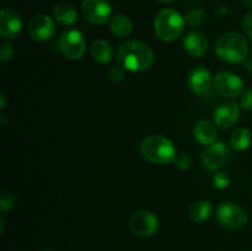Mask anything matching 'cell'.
I'll return each mask as SVG.
<instances>
[{
    "label": "cell",
    "instance_id": "6da1fadb",
    "mask_svg": "<svg viewBox=\"0 0 252 251\" xmlns=\"http://www.w3.org/2000/svg\"><path fill=\"white\" fill-rule=\"evenodd\" d=\"M117 62L126 70H147L154 63V52L144 42L132 39L121 44L117 51Z\"/></svg>",
    "mask_w": 252,
    "mask_h": 251
},
{
    "label": "cell",
    "instance_id": "cb8c5ba5",
    "mask_svg": "<svg viewBox=\"0 0 252 251\" xmlns=\"http://www.w3.org/2000/svg\"><path fill=\"white\" fill-rule=\"evenodd\" d=\"M174 165L180 170H189L192 165V159L186 153H177L174 159Z\"/></svg>",
    "mask_w": 252,
    "mask_h": 251
},
{
    "label": "cell",
    "instance_id": "30bf717a",
    "mask_svg": "<svg viewBox=\"0 0 252 251\" xmlns=\"http://www.w3.org/2000/svg\"><path fill=\"white\" fill-rule=\"evenodd\" d=\"M81 14L93 25H103L110 20L112 6L108 0H84Z\"/></svg>",
    "mask_w": 252,
    "mask_h": 251
},
{
    "label": "cell",
    "instance_id": "5b68a950",
    "mask_svg": "<svg viewBox=\"0 0 252 251\" xmlns=\"http://www.w3.org/2000/svg\"><path fill=\"white\" fill-rule=\"evenodd\" d=\"M216 217L224 229L230 231L240 230L248 224V214L245 209L233 202H223L217 207Z\"/></svg>",
    "mask_w": 252,
    "mask_h": 251
},
{
    "label": "cell",
    "instance_id": "e0dca14e",
    "mask_svg": "<svg viewBox=\"0 0 252 251\" xmlns=\"http://www.w3.org/2000/svg\"><path fill=\"white\" fill-rule=\"evenodd\" d=\"M53 16L58 24L63 26H70L78 20V12L75 7L69 2H58L53 7Z\"/></svg>",
    "mask_w": 252,
    "mask_h": 251
},
{
    "label": "cell",
    "instance_id": "9c48e42d",
    "mask_svg": "<svg viewBox=\"0 0 252 251\" xmlns=\"http://www.w3.org/2000/svg\"><path fill=\"white\" fill-rule=\"evenodd\" d=\"M230 149L223 142H214L213 144L207 145L202 153V164L207 170L216 171L226 165L230 160Z\"/></svg>",
    "mask_w": 252,
    "mask_h": 251
},
{
    "label": "cell",
    "instance_id": "83f0119b",
    "mask_svg": "<svg viewBox=\"0 0 252 251\" xmlns=\"http://www.w3.org/2000/svg\"><path fill=\"white\" fill-rule=\"evenodd\" d=\"M240 106L243 110L252 111V88L248 89V90L241 94Z\"/></svg>",
    "mask_w": 252,
    "mask_h": 251
},
{
    "label": "cell",
    "instance_id": "d6a6232c",
    "mask_svg": "<svg viewBox=\"0 0 252 251\" xmlns=\"http://www.w3.org/2000/svg\"><path fill=\"white\" fill-rule=\"evenodd\" d=\"M160 2H162V4H170V2H174L175 0H159Z\"/></svg>",
    "mask_w": 252,
    "mask_h": 251
},
{
    "label": "cell",
    "instance_id": "ba28073f",
    "mask_svg": "<svg viewBox=\"0 0 252 251\" xmlns=\"http://www.w3.org/2000/svg\"><path fill=\"white\" fill-rule=\"evenodd\" d=\"M213 85L217 93L226 98L238 97L244 90L243 79L231 71H220L217 74L213 79Z\"/></svg>",
    "mask_w": 252,
    "mask_h": 251
},
{
    "label": "cell",
    "instance_id": "8992f818",
    "mask_svg": "<svg viewBox=\"0 0 252 251\" xmlns=\"http://www.w3.org/2000/svg\"><path fill=\"white\" fill-rule=\"evenodd\" d=\"M58 42L61 53L70 61H78L85 53V38L78 30H69L63 32Z\"/></svg>",
    "mask_w": 252,
    "mask_h": 251
},
{
    "label": "cell",
    "instance_id": "277c9868",
    "mask_svg": "<svg viewBox=\"0 0 252 251\" xmlns=\"http://www.w3.org/2000/svg\"><path fill=\"white\" fill-rule=\"evenodd\" d=\"M185 17L172 9H164L155 16V34L164 42H172L181 36L185 29Z\"/></svg>",
    "mask_w": 252,
    "mask_h": 251
},
{
    "label": "cell",
    "instance_id": "44dd1931",
    "mask_svg": "<svg viewBox=\"0 0 252 251\" xmlns=\"http://www.w3.org/2000/svg\"><path fill=\"white\" fill-rule=\"evenodd\" d=\"M213 207L209 201H197L189 207V217L193 221L201 223L211 217Z\"/></svg>",
    "mask_w": 252,
    "mask_h": 251
},
{
    "label": "cell",
    "instance_id": "7c38bea8",
    "mask_svg": "<svg viewBox=\"0 0 252 251\" xmlns=\"http://www.w3.org/2000/svg\"><path fill=\"white\" fill-rule=\"evenodd\" d=\"M240 107L234 101H225L214 110V123L223 129L233 127L239 120Z\"/></svg>",
    "mask_w": 252,
    "mask_h": 251
},
{
    "label": "cell",
    "instance_id": "f1b7e54d",
    "mask_svg": "<svg viewBox=\"0 0 252 251\" xmlns=\"http://www.w3.org/2000/svg\"><path fill=\"white\" fill-rule=\"evenodd\" d=\"M243 30L246 36L252 41V10L245 15L243 20Z\"/></svg>",
    "mask_w": 252,
    "mask_h": 251
},
{
    "label": "cell",
    "instance_id": "1f68e13d",
    "mask_svg": "<svg viewBox=\"0 0 252 251\" xmlns=\"http://www.w3.org/2000/svg\"><path fill=\"white\" fill-rule=\"evenodd\" d=\"M243 4L245 5L246 7H252V0H243Z\"/></svg>",
    "mask_w": 252,
    "mask_h": 251
},
{
    "label": "cell",
    "instance_id": "d6986e66",
    "mask_svg": "<svg viewBox=\"0 0 252 251\" xmlns=\"http://www.w3.org/2000/svg\"><path fill=\"white\" fill-rule=\"evenodd\" d=\"M110 30L118 38H128L132 34L133 24L126 15H116L110 20Z\"/></svg>",
    "mask_w": 252,
    "mask_h": 251
},
{
    "label": "cell",
    "instance_id": "ffe728a7",
    "mask_svg": "<svg viewBox=\"0 0 252 251\" xmlns=\"http://www.w3.org/2000/svg\"><path fill=\"white\" fill-rule=\"evenodd\" d=\"M252 135L248 128H236L230 135V145L236 152H244L251 145Z\"/></svg>",
    "mask_w": 252,
    "mask_h": 251
},
{
    "label": "cell",
    "instance_id": "603a6c76",
    "mask_svg": "<svg viewBox=\"0 0 252 251\" xmlns=\"http://www.w3.org/2000/svg\"><path fill=\"white\" fill-rule=\"evenodd\" d=\"M212 184L216 188L224 189L230 185V177L226 172H216L212 177Z\"/></svg>",
    "mask_w": 252,
    "mask_h": 251
},
{
    "label": "cell",
    "instance_id": "8fae6325",
    "mask_svg": "<svg viewBox=\"0 0 252 251\" xmlns=\"http://www.w3.org/2000/svg\"><path fill=\"white\" fill-rule=\"evenodd\" d=\"M27 31H29L30 37L34 41L44 42L48 41L53 37L54 32H56V24L53 20L46 14H38L34 15L29 22L27 26Z\"/></svg>",
    "mask_w": 252,
    "mask_h": 251
},
{
    "label": "cell",
    "instance_id": "5bb4252c",
    "mask_svg": "<svg viewBox=\"0 0 252 251\" xmlns=\"http://www.w3.org/2000/svg\"><path fill=\"white\" fill-rule=\"evenodd\" d=\"M187 85L194 95H203L212 86V74L204 66H196L187 76Z\"/></svg>",
    "mask_w": 252,
    "mask_h": 251
},
{
    "label": "cell",
    "instance_id": "9a60e30c",
    "mask_svg": "<svg viewBox=\"0 0 252 251\" xmlns=\"http://www.w3.org/2000/svg\"><path fill=\"white\" fill-rule=\"evenodd\" d=\"M182 44L185 51L194 58H201L208 51V39L201 31H189L184 37Z\"/></svg>",
    "mask_w": 252,
    "mask_h": 251
},
{
    "label": "cell",
    "instance_id": "2e32d148",
    "mask_svg": "<svg viewBox=\"0 0 252 251\" xmlns=\"http://www.w3.org/2000/svg\"><path fill=\"white\" fill-rule=\"evenodd\" d=\"M216 126V123L208 120H202L197 122L193 128L194 139L202 145L213 144L214 142H217V135H218V129Z\"/></svg>",
    "mask_w": 252,
    "mask_h": 251
},
{
    "label": "cell",
    "instance_id": "52a82bcc",
    "mask_svg": "<svg viewBox=\"0 0 252 251\" xmlns=\"http://www.w3.org/2000/svg\"><path fill=\"white\" fill-rule=\"evenodd\" d=\"M129 228L137 236L150 238L159 229V219L150 211H137L130 216Z\"/></svg>",
    "mask_w": 252,
    "mask_h": 251
},
{
    "label": "cell",
    "instance_id": "ac0fdd59",
    "mask_svg": "<svg viewBox=\"0 0 252 251\" xmlns=\"http://www.w3.org/2000/svg\"><path fill=\"white\" fill-rule=\"evenodd\" d=\"M90 54L97 63L106 64L112 61L113 48L105 39H96L90 46Z\"/></svg>",
    "mask_w": 252,
    "mask_h": 251
},
{
    "label": "cell",
    "instance_id": "3957f363",
    "mask_svg": "<svg viewBox=\"0 0 252 251\" xmlns=\"http://www.w3.org/2000/svg\"><path fill=\"white\" fill-rule=\"evenodd\" d=\"M214 49L221 61L228 63H240L248 57L249 43L239 32H228L217 39Z\"/></svg>",
    "mask_w": 252,
    "mask_h": 251
},
{
    "label": "cell",
    "instance_id": "4fadbf2b",
    "mask_svg": "<svg viewBox=\"0 0 252 251\" xmlns=\"http://www.w3.org/2000/svg\"><path fill=\"white\" fill-rule=\"evenodd\" d=\"M22 30L21 16L12 9H2L0 12V34L6 39H14Z\"/></svg>",
    "mask_w": 252,
    "mask_h": 251
},
{
    "label": "cell",
    "instance_id": "7a4b0ae2",
    "mask_svg": "<svg viewBox=\"0 0 252 251\" xmlns=\"http://www.w3.org/2000/svg\"><path fill=\"white\" fill-rule=\"evenodd\" d=\"M140 155L152 164L165 165L174 161L176 149L174 143L164 135L153 134L144 138L139 147Z\"/></svg>",
    "mask_w": 252,
    "mask_h": 251
},
{
    "label": "cell",
    "instance_id": "d4e9b609",
    "mask_svg": "<svg viewBox=\"0 0 252 251\" xmlns=\"http://www.w3.org/2000/svg\"><path fill=\"white\" fill-rule=\"evenodd\" d=\"M16 204V198L12 193L10 192H2L1 196H0V209L4 212L10 211L12 209Z\"/></svg>",
    "mask_w": 252,
    "mask_h": 251
},
{
    "label": "cell",
    "instance_id": "4316f807",
    "mask_svg": "<svg viewBox=\"0 0 252 251\" xmlns=\"http://www.w3.org/2000/svg\"><path fill=\"white\" fill-rule=\"evenodd\" d=\"M125 70L126 69H123L121 65L112 66V68L108 70V79H110L111 81H113V83H120V81H122L123 78H125Z\"/></svg>",
    "mask_w": 252,
    "mask_h": 251
},
{
    "label": "cell",
    "instance_id": "836d02e7",
    "mask_svg": "<svg viewBox=\"0 0 252 251\" xmlns=\"http://www.w3.org/2000/svg\"><path fill=\"white\" fill-rule=\"evenodd\" d=\"M41 251H53V250H49V249H43V250H41Z\"/></svg>",
    "mask_w": 252,
    "mask_h": 251
},
{
    "label": "cell",
    "instance_id": "7402d4cb",
    "mask_svg": "<svg viewBox=\"0 0 252 251\" xmlns=\"http://www.w3.org/2000/svg\"><path fill=\"white\" fill-rule=\"evenodd\" d=\"M185 22L192 29H198V27L203 26V24L206 22V14L202 9H193L187 12V15L185 16Z\"/></svg>",
    "mask_w": 252,
    "mask_h": 251
},
{
    "label": "cell",
    "instance_id": "f546056e",
    "mask_svg": "<svg viewBox=\"0 0 252 251\" xmlns=\"http://www.w3.org/2000/svg\"><path fill=\"white\" fill-rule=\"evenodd\" d=\"M0 98H1V105H0V108H1V110H4V108L6 107V96H5V94L1 93Z\"/></svg>",
    "mask_w": 252,
    "mask_h": 251
},
{
    "label": "cell",
    "instance_id": "484cf974",
    "mask_svg": "<svg viewBox=\"0 0 252 251\" xmlns=\"http://www.w3.org/2000/svg\"><path fill=\"white\" fill-rule=\"evenodd\" d=\"M14 46H12L11 43H9V42H4V43L1 44V48H0V62H1V63L9 62L10 59L14 57Z\"/></svg>",
    "mask_w": 252,
    "mask_h": 251
},
{
    "label": "cell",
    "instance_id": "4dcf8cb0",
    "mask_svg": "<svg viewBox=\"0 0 252 251\" xmlns=\"http://www.w3.org/2000/svg\"><path fill=\"white\" fill-rule=\"evenodd\" d=\"M245 68H246V70L250 71V73H252V56L248 59V61H246V66H245Z\"/></svg>",
    "mask_w": 252,
    "mask_h": 251
}]
</instances>
